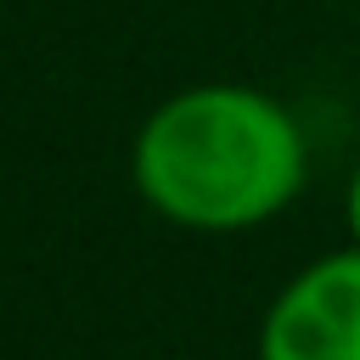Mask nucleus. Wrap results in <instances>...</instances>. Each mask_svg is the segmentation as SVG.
Instances as JSON below:
<instances>
[{
  "label": "nucleus",
  "mask_w": 360,
  "mask_h": 360,
  "mask_svg": "<svg viewBox=\"0 0 360 360\" xmlns=\"http://www.w3.org/2000/svg\"><path fill=\"white\" fill-rule=\"evenodd\" d=\"M343 219H349V236H354V248H360V169L349 174V197H343Z\"/></svg>",
  "instance_id": "3"
},
{
  "label": "nucleus",
  "mask_w": 360,
  "mask_h": 360,
  "mask_svg": "<svg viewBox=\"0 0 360 360\" xmlns=\"http://www.w3.org/2000/svg\"><path fill=\"white\" fill-rule=\"evenodd\" d=\"M259 360H360V248L304 264L276 292Z\"/></svg>",
  "instance_id": "2"
},
{
  "label": "nucleus",
  "mask_w": 360,
  "mask_h": 360,
  "mask_svg": "<svg viewBox=\"0 0 360 360\" xmlns=\"http://www.w3.org/2000/svg\"><path fill=\"white\" fill-rule=\"evenodd\" d=\"M135 191L186 231H253L309 174L298 118L253 84H191L158 101L135 135Z\"/></svg>",
  "instance_id": "1"
}]
</instances>
